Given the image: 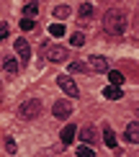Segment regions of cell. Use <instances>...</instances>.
Wrapping results in <instances>:
<instances>
[{
    "mask_svg": "<svg viewBox=\"0 0 139 157\" xmlns=\"http://www.w3.org/2000/svg\"><path fill=\"white\" fill-rule=\"evenodd\" d=\"M103 29H106V34H111V36H121L124 31H126V13H124L121 8L106 10V16H103Z\"/></svg>",
    "mask_w": 139,
    "mask_h": 157,
    "instance_id": "cell-1",
    "label": "cell"
},
{
    "mask_svg": "<svg viewBox=\"0 0 139 157\" xmlns=\"http://www.w3.org/2000/svg\"><path fill=\"white\" fill-rule=\"evenodd\" d=\"M39 113H41V101H39V98H29V101H23L21 106H18V116H21L23 121L36 119Z\"/></svg>",
    "mask_w": 139,
    "mask_h": 157,
    "instance_id": "cell-2",
    "label": "cell"
},
{
    "mask_svg": "<svg viewBox=\"0 0 139 157\" xmlns=\"http://www.w3.org/2000/svg\"><path fill=\"white\" fill-rule=\"evenodd\" d=\"M57 85H59V88H62L67 95H72V98H77V95H80V88L75 85V80H72L70 75H59V77H57Z\"/></svg>",
    "mask_w": 139,
    "mask_h": 157,
    "instance_id": "cell-3",
    "label": "cell"
},
{
    "mask_svg": "<svg viewBox=\"0 0 139 157\" xmlns=\"http://www.w3.org/2000/svg\"><path fill=\"white\" fill-rule=\"evenodd\" d=\"M16 54H18V59H21V64H29V59H31V47H29V41L26 39H16Z\"/></svg>",
    "mask_w": 139,
    "mask_h": 157,
    "instance_id": "cell-4",
    "label": "cell"
},
{
    "mask_svg": "<svg viewBox=\"0 0 139 157\" xmlns=\"http://www.w3.org/2000/svg\"><path fill=\"white\" fill-rule=\"evenodd\" d=\"M52 113H54V119H59V121L70 119V113H72V103H70V101H57L54 108H52Z\"/></svg>",
    "mask_w": 139,
    "mask_h": 157,
    "instance_id": "cell-5",
    "label": "cell"
},
{
    "mask_svg": "<svg viewBox=\"0 0 139 157\" xmlns=\"http://www.w3.org/2000/svg\"><path fill=\"white\" fill-rule=\"evenodd\" d=\"M46 59L49 62H64L67 59V49L54 44V47H46Z\"/></svg>",
    "mask_w": 139,
    "mask_h": 157,
    "instance_id": "cell-6",
    "label": "cell"
},
{
    "mask_svg": "<svg viewBox=\"0 0 139 157\" xmlns=\"http://www.w3.org/2000/svg\"><path fill=\"white\" fill-rule=\"evenodd\" d=\"M90 67L95 70V72H108V59H106V57L93 54V57H90Z\"/></svg>",
    "mask_w": 139,
    "mask_h": 157,
    "instance_id": "cell-7",
    "label": "cell"
},
{
    "mask_svg": "<svg viewBox=\"0 0 139 157\" xmlns=\"http://www.w3.org/2000/svg\"><path fill=\"white\" fill-rule=\"evenodd\" d=\"M126 142H131V144H139V121H131L126 126Z\"/></svg>",
    "mask_w": 139,
    "mask_h": 157,
    "instance_id": "cell-8",
    "label": "cell"
},
{
    "mask_svg": "<svg viewBox=\"0 0 139 157\" xmlns=\"http://www.w3.org/2000/svg\"><path fill=\"white\" fill-rule=\"evenodd\" d=\"M75 126H72V124H67V126L62 129V134H59V139H62V144L67 147V144H72V142H75Z\"/></svg>",
    "mask_w": 139,
    "mask_h": 157,
    "instance_id": "cell-9",
    "label": "cell"
},
{
    "mask_svg": "<svg viewBox=\"0 0 139 157\" xmlns=\"http://www.w3.org/2000/svg\"><path fill=\"white\" fill-rule=\"evenodd\" d=\"M103 95L108 98V101H118V98H124V90L118 88V85H108V88H103Z\"/></svg>",
    "mask_w": 139,
    "mask_h": 157,
    "instance_id": "cell-10",
    "label": "cell"
},
{
    "mask_svg": "<svg viewBox=\"0 0 139 157\" xmlns=\"http://www.w3.org/2000/svg\"><path fill=\"white\" fill-rule=\"evenodd\" d=\"M103 142H106V147L118 149L116 147V134H114V129H111V126H103Z\"/></svg>",
    "mask_w": 139,
    "mask_h": 157,
    "instance_id": "cell-11",
    "label": "cell"
},
{
    "mask_svg": "<svg viewBox=\"0 0 139 157\" xmlns=\"http://www.w3.org/2000/svg\"><path fill=\"white\" fill-rule=\"evenodd\" d=\"M80 139L85 142V144H93V142H95V129H93V126L80 129Z\"/></svg>",
    "mask_w": 139,
    "mask_h": 157,
    "instance_id": "cell-12",
    "label": "cell"
},
{
    "mask_svg": "<svg viewBox=\"0 0 139 157\" xmlns=\"http://www.w3.org/2000/svg\"><path fill=\"white\" fill-rule=\"evenodd\" d=\"M3 67H5V72H8V75H18V62L13 59V57H8V59L3 62Z\"/></svg>",
    "mask_w": 139,
    "mask_h": 157,
    "instance_id": "cell-13",
    "label": "cell"
},
{
    "mask_svg": "<svg viewBox=\"0 0 139 157\" xmlns=\"http://www.w3.org/2000/svg\"><path fill=\"white\" fill-rule=\"evenodd\" d=\"M70 13H72V10H70V5H57V8H54V16L59 18V21H64Z\"/></svg>",
    "mask_w": 139,
    "mask_h": 157,
    "instance_id": "cell-14",
    "label": "cell"
},
{
    "mask_svg": "<svg viewBox=\"0 0 139 157\" xmlns=\"http://www.w3.org/2000/svg\"><path fill=\"white\" fill-rule=\"evenodd\" d=\"M36 13H39V5L36 3H29L23 8V18H36Z\"/></svg>",
    "mask_w": 139,
    "mask_h": 157,
    "instance_id": "cell-15",
    "label": "cell"
},
{
    "mask_svg": "<svg viewBox=\"0 0 139 157\" xmlns=\"http://www.w3.org/2000/svg\"><path fill=\"white\" fill-rule=\"evenodd\" d=\"M108 80H111V85H121L124 82V75L118 72V70H108Z\"/></svg>",
    "mask_w": 139,
    "mask_h": 157,
    "instance_id": "cell-16",
    "label": "cell"
},
{
    "mask_svg": "<svg viewBox=\"0 0 139 157\" xmlns=\"http://www.w3.org/2000/svg\"><path fill=\"white\" fill-rule=\"evenodd\" d=\"M80 18H83V21L93 18V5H90V3H83V5H80Z\"/></svg>",
    "mask_w": 139,
    "mask_h": 157,
    "instance_id": "cell-17",
    "label": "cell"
},
{
    "mask_svg": "<svg viewBox=\"0 0 139 157\" xmlns=\"http://www.w3.org/2000/svg\"><path fill=\"white\" fill-rule=\"evenodd\" d=\"M49 34L54 36V39L64 36V26H62V23H52V26H49Z\"/></svg>",
    "mask_w": 139,
    "mask_h": 157,
    "instance_id": "cell-18",
    "label": "cell"
},
{
    "mask_svg": "<svg viewBox=\"0 0 139 157\" xmlns=\"http://www.w3.org/2000/svg\"><path fill=\"white\" fill-rule=\"evenodd\" d=\"M70 44H72V47H83V44H85V36L80 34V31H75V34L70 36Z\"/></svg>",
    "mask_w": 139,
    "mask_h": 157,
    "instance_id": "cell-19",
    "label": "cell"
},
{
    "mask_svg": "<svg viewBox=\"0 0 139 157\" xmlns=\"http://www.w3.org/2000/svg\"><path fill=\"white\" fill-rule=\"evenodd\" d=\"M75 152H77V157H95V152H93V149H90L88 144H83V147H77Z\"/></svg>",
    "mask_w": 139,
    "mask_h": 157,
    "instance_id": "cell-20",
    "label": "cell"
},
{
    "mask_svg": "<svg viewBox=\"0 0 139 157\" xmlns=\"http://www.w3.org/2000/svg\"><path fill=\"white\" fill-rule=\"evenodd\" d=\"M70 72L75 75V72H88V67H85V62H72L70 64Z\"/></svg>",
    "mask_w": 139,
    "mask_h": 157,
    "instance_id": "cell-21",
    "label": "cell"
},
{
    "mask_svg": "<svg viewBox=\"0 0 139 157\" xmlns=\"http://www.w3.org/2000/svg\"><path fill=\"white\" fill-rule=\"evenodd\" d=\"M34 29V18H23L21 21V31H31Z\"/></svg>",
    "mask_w": 139,
    "mask_h": 157,
    "instance_id": "cell-22",
    "label": "cell"
},
{
    "mask_svg": "<svg viewBox=\"0 0 139 157\" xmlns=\"http://www.w3.org/2000/svg\"><path fill=\"white\" fill-rule=\"evenodd\" d=\"M8 36V23H0V41Z\"/></svg>",
    "mask_w": 139,
    "mask_h": 157,
    "instance_id": "cell-23",
    "label": "cell"
},
{
    "mask_svg": "<svg viewBox=\"0 0 139 157\" xmlns=\"http://www.w3.org/2000/svg\"><path fill=\"white\" fill-rule=\"evenodd\" d=\"M5 147H8V152H10V155H13V152L18 149V147H16V142H13V139H8V142H5Z\"/></svg>",
    "mask_w": 139,
    "mask_h": 157,
    "instance_id": "cell-24",
    "label": "cell"
}]
</instances>
